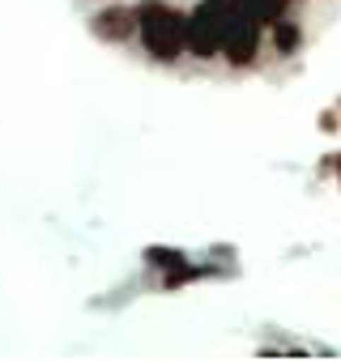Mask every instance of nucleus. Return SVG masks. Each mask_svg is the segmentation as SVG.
Wrapping results in <instances>:
<instances>
[{"mask_svg":"<svg viewBox=\"0 0 341 362\" xmlns=\"http://www.w3.org/2000/svg\"><path fill=\"white\" fill-rule=\"evenodd\" d=\"M333 166H337V175H341V153H333Z\"/></svg>","mask_w":341,"mask_h":362,"instance_id":"obj_6","label":"nucleus"},{"mask_svg":"<svg viewBox=\"0 0 341 362\" xmlns=\"http://www.w3.org/2000/svg\"><path fill=\"white\" fill-rule=\"evenodd\" d=\"M137 35L154 60H180V52L188 47V18H180L162 0H145L137 9Z\"/></svg>","mask_w":341,"mask_h":362,"instance_id":"obj_1","label":"nucleus"},{"mask_svg":"<svg viewBox=\"0 0 341 362\" xmlns=\"http://www.w3.org/2000/svg\"><path fill=\"white\" fill-rule=\"evenodd\" d=\"M235 18V0H205V5L188 18V47L209 60L218 47H226V30Z\"/></svg>","mask_w":341,"mask_h":362,"instance_id":"obj_2","label":"nucleus"},{"mask_svg":"<svg viewBox=\"0 0 341 362\" xmlns=\"http://www.w3.org/2000/svg\"><path fill=\"white\" fill-rule=\"evenodd\" d=\"M273 39H277V47H282V52H294V47H299V30H294V26H286V22H277V26H273Z\"/></svg>","mask_w":341,"mask_h":362,"instance_id":"obj_5","label":"nucleus"},{"mask_svg":"<svg viewBox=\"0 0 341 362\" xmlns=\"http://www.w3.org/2000/svg\"><path fill=\"white\" fill-rule=\"evenodd\" d=\"M94 30H98L103 39H128V35L137 30V13L124 9V5H111V9H103V13L94 18Z\"/></svg>","mask_w":341,"mask_h":362,"instance_id":"obj_3","label":"nucleus"},{"mask_svg":"<svg viewBox=\"0 0 341 362\" xmlns=\"http://www.w3.org/2000/svg\"><path fill=\"white\" fill-rule=\"evenodd\" d=\"M145 260L158 264V269H180V264H184V252H180V247H149Z\"/></svg>","mask_w":341,"mask_h":362,"instance_id":"obj_4","label":"nucleus"}]
</instances>
